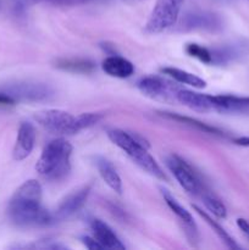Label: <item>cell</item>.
I'll return each mask as SVG.
<instances>
[{
	"label": "cell",
	"mask_w": 249,
	"mask_h": 250,
	"mask_svg": "<svg viewBox=\"0 0 249 250\" xmlns=\"http://www.w3.org/2000/svg\"><path fill=\"white\" fill-rule=\"evenodd\" d=\"M237 226L249 241V221H247L246 219H238L237 220Z\"/></svg>",
	"instance_id": "29"
},
{
	"label": "cell",
	"mask_w": 249,
	"mask_h": 250,
	"mask_svg": "<svg viewBox=\"0 0 249 250\" xmlns=\"http://www.w3.org/2000/svg\"><path fill=\"white\" fill-rule=\"evenodd\" d=\"M193 208H194L195 211H197L198 214H199L200 216H202L203 219L205 220V222H207V224L209 225L210 227H211L212 231H214L215 233L217 234V237H219V238L221 239L222 243H224L225 246L227 247V248H229V249H239L238 244H237L236 242H234V239L232 238V237L229 236V234L227 233L226 231H225L224 227L220 226V225L217 224V222L215 221V220H212L211 216H209V215H208L207 212L203 211V210L200 209V208L195 207V205H194V207H193Z\"/></svg>",
	"instance_id": "21"
},
{
	"label": "cell",
	"mask_w": 249,
	"mask_h": 250,
	"mask_svg": "<svg viewBox=\"0 0 249 250\" xmlns=\"http://www.w3.org/2000/svg\"><path fill=\"white\" fill-rule=\"evenodd\" d=\"M107 137L115 146L124 151V154L142 170L159 180H166L164 171L148 151L149 144L144 139H142L137 134H132L124 129L117 128L107 131Z\"/></svg>",
	"instance_id": "2"
},
{
	"label": "cell",
	"mask_w": 249,
	"mask_h": 250,
	"mask_svg": "<svg viewBox=\"0 0 249 250\" xmlns=\"http://www.w3.org/2000/svg\"><path fill=\"white\" fill-rule=\"evenodd\" d=\"M224 28V21L216 12L205 10H193L187 12L178 23V29L183 32H220Z\"/></svg>",
	"instance_id": "6"
},
{
	"label": "cell",
	"mask_w": 249,
	"mask_h": 250,
	"mask_svg": "<svg viewBox=\"0 0 249 250\" xmlns=\"http://www.w3.org/2000/svg\"><path fill=\"white\" fill-rule=\"evenodd\" d=\"M177 102L198 112L214 111L212 95L202 94L188 89H180L177 93Z\"/></svg>",
	"instance_id": "14"
},
{
	"label": "cell",
	"mask_w": 249,
	"mask_h": 250,
	"mask_svg": "<svg viewBox=\"0 0 249 250\" xmlns=\"http://www.w3.org/2000/svg\"><path fill=\"white\" fill-rule=\"evenodd\" d=\"M16 103L17 102L11 95L7 94L4 90H0V106H11V105H15Z\"/></svg>",
	"instance_id": "28"
},
{
	"label": "cell",
	"mask_w": 249,
	"mask_h": 250,
	"mask_svg": "<svg viewBox=\"0 0 249 250\" xmlns=\"http://www.w3.org/2000/svg\"><path fill=\"white\" fill-rule=\"evenodd\" d=\"M82 242H83V244H84V246L90 250L104 249V248H103L102 244H100L99 242H98L95 238H90V237H83Z\"/></svg>",
	"instance_id": "27"
},
{
	"label": "cell",
	"mask_w": 249,
	"mask_h": 250,
	"mask_svg": "<svg viewBox=\"0 0 249 250\" xmlns=\"http://www.w3.org/2000/svg\"><path fill=\"white\" fill-rule=\"evenodd\" d=\"M166 165H167L168 170L172 172L177 182L180 183V186L186 192L193 195L203 193V185L200 182L199 177H198L197 172L181 156L176 155V154H171L166 159Z\"/></svg>",
	"instance_id": "7"
},
{
	"label": "cell",
	"mask_w": 249,
	"mask_h": 250,
	"mask_svg": "<svg viewBox=\"0 0 249 250\" xmlns=\"http://www.w3.org/2000/svg\"><path fill=\"white\" fill-rule=\"evenodd\" d=\"M102 67L106 75L116 78H128L134 73L133 63L120 55H111L105 59Z\"/></svg>",
	"instance_id": "16"
},
{
	"label": "cell",
	"mask_w": 249,
	"mask_h": 250,
	"mask_svg": "<svg viewBox=\"0 0 249 250\" xmlns=\"http://www.w3.org/2000/svg\"><path fill=\"white\" fill-rule=\"evenodd\" d=\"M186 51L192 58L198 59L199 61L208 63V65H211V54H210L209 48H205V46L199 45V44L190 43L187 44V46H186Z\"/></svg>",
	"instance_id": "23"
},
{
	"label": "cell",
	"mask_w": 249,
	"mask_h": 250,
	"mask_svg": "<svg viewBox=\"0 0 249 250\" xmlns=\"http://www.w3.org/2000/svg\"><path fill=\"white\" fill-rule=\"evenodd\" d=\"M90 193V186H84L82 188H78L77 190H73L72 193L67 195L62 202L59 204L58 209L53 214L54 221H62L68 219L72 215H75L78 210L82 209L84 203L87 202V198Z\"/></svg>",
	"instance_id": "10"
},
{
	"label": "cell",
	"mask_w": 249,
	"mask_h": 250,
	"mask_svg": "<svg viewBox=\"0 0 249 250\" xmlns=\"http://www.w3.org/2000/svg\"><path fill=\"white\" fill-rule=\"evenodd\" d=\"M217 1H231V0H217Z\"/></svg>",
	"instance_id": "33"
},
{
	"label": "cell",
	"mask_w": 249,
	"mask_h": 250,
	"mask_svg": "<svg viewBox=\"0 0 249 250\" xmlns=\"http://www.w3.org/2000/svg\"><path fill=\"white\" fill-rule=\"evenodd\" d=\"M36 120L44 129L54 134H75L80 132L77 126V116L63 110H44L36 115Z\"/></svg>",
	"instance_id": "5"
},
{
	"label": "cell",
	"mask_w": 249,
	"mask_h": 250,
	"mask_svg": "<svg viewBox=\"0 0 249 250\" xmlns=\"http://www.w3.org/2000/svg\"><path fill=\"white\" fill-rule=\"evenodd\" d=\"M55 66L60 70L76 73H89L95 68L94 62L88 59H61L56 61Z\"/></svg>",
	"instance_id": "20"
},
{
	"label": "cell",
	"mask_w": 249,
	"mask_h": 250,
	"mask_svg": "<svg viewBox=\"0 0 249 250\" xmlns=\"http://www.w3.org/2000/svg\"><path fill=\"white\" fill-rule=\"evenodd\" d=\"M161 71H163V73H165V75L173 78L176 82H180L182 83V84L190 85V87L197 88V89H202V88L207 87V82H205L203 78L194 75V73L188 72V71L180 70V68L176 67H165Z\"/></svg>",
	"instance_id": "19"
},
{
	"label": "cell",
	"mask_w": 249,
	"mask_h": 250,
	"mask_svg": "<svg viewBox=\"0 0 249 250\" xmlns=\"http://www.w3.org/2000/svg\"><path fill=\"white\" fill-rule=\"evenodd\" d=\"M72 146L63 138L49 142L37 161L36 170L42 177L49 181H58L66 177L71 170Z\"/></svg>",
	"instance_id": "3"
},
{
	"label": "cell",
	"mask_w": 249,
	"mask_h": 250,
	"mask_svg": "<svg viewBox=\"0 0 249 250\" xmlns=\"http://www.w3.org/2000/svg\"><path fill=\"white\" fill-rule=\"evenodd\" d=\"M16 1L21 2V4H37V2H41L43 0H16Z\"/></svg>",
	"instance_id": "31"
},
{
	"label": "cell",
	"mask_w": 249,
	"mask_h": 250,
	"mask_svg": "<svg viewBox=\"0 0 249 250\" xmlns=\"http://www.w3.org/2000/svg\"><path fill=\"white\" fill-rule=\"evenodd\" d=\"M92 227L94 238L99 242L104 249H112V250H124V246L121 242V239L116 236L111 227L105 224L102 220L94 219L90 224Z\"/></svg>",
	"instance_id": "15"
},
{
	"label": "cell",
	"mask_w": 249,
	"mask_h": 250,
	"mask_svg": "<svg viewBox=\"0 0 249 250\" xmlns=\"http://www.w3.org/2000/svg\"><path fill=\"white\" fill-rule=\"evenodd\" d=\"M48 1L61 5V6H78V5H85L89 2L99 1V0H48Z\"/></svg>",
	"instance_id": "26"
},
{
	"label": "cell",
	"mask_w": 249,
	"mask_h": 250,
	"mask_svg": "<svg viewBox=\"0 0 249 250\" xmlns=\"http://www.w3.org/2000/svg\"><path fill=\"white\" fill-rule=\"evenodd\" d=\"M212 65H227L246 58L249 54V43L236 42L210 49Z\"/></svg>",
	"instance_id": "11"
},
{
	"label": "cell",
	"mask_w": 249,
	"mask_h": 250,
	"mask_svg": "<svg viewBox=\"0 0 249 250\" xmlns=\"http://www.w3.org/2000/svg\"><path fill=\"white\" fill-rule=\"evenodd\" d=\"M185 0H156L155 6L144 26L148 34H158L172 28L178 21Z\"/></svg>",
	"instance_id": "4"
},
{
	"label": "cell",
	"mask_w": 249,
	"mask_h": 250,
	"mask_svg": "<svg viewBox=\"0 0 249 250\" xmlns=\"http://www.w3.org/2000/svg\"><path fill=\"white\" fill-rule=\"evenodd\" d=\"M4 92L11 95L16 102L43 103L50 102L55 97V92L50 85L37 82L17 83L5 88Z\"/></svg>",
	"instance_id": "9"
},
{
	"label": "cell",
	"mask_w": 249,
	"mask_h": 250,
	"mask_svg": "<svg viewBox=\"0 0 249 250\" xmlns=\"http://www.w3.org/2000/svg\"><path fill=\"white\" fill-rule=\"evenodd\" d=\"M163 195L164 199H165V203L167 204V207L170 208L171 211L181 220V221L185 224L186 229H187V232L190 234V239H195V234H197V229H195L194 220H193L192 215L188 211L187 209L182 207L167 190L163 189Z\"/></svg>",
	"instance_id": "18"
},
{
	"label": "cell",
	"mask_w": 249,
	"mask_h": 250,
	"mask_svg": "<svg viewBox=\"0 0 249 250\" xmlns=\"http://www.w3.org/2000/svg\"><path fill=\"white\" fill-rule=\"evenodd\" d=\"M99 1H107V0H99ZM120 1L128 2V4H136V2H141V1H144V0H120Z\"/></svg>",
	"instance_id": "32"
},
{
	"label": "cell",
	"mask_w": 249,
	"mask_h": 250,
	"mask_svg": "<svg viewBox=\"0 0 249 250\" xmlns=\"http://www.w3.org/2000/svg\"><path fill=\"white\" fill-rule=\"evenodd\" d=\"M212 102L215 112L249 117V97L212 95Z\"/></svg>",
	"instance_id": "12"
},
{
	"label": "cell",
	"mask_w": 249,
	"mask_h": 250,
	"mask_svg": "<svg viewBox=\"0 0 249 250\" xmlns=\"http://www.w3.org/2000/svg\"><path fill=\"white\" fill-rule=\"evenodd\" d=\"M168 116H170L171 119L180 120V121L186 122V124H189V125H192V126L198 127V128L203 129V131H205V132H209V133H216V134H220V132L217 131L216 128H214V127H209V126H207V125L202 124V122L197 121V120L188 119V117H183V116H178V115H168Z\"/></svg>",
	"instance_id": "25"
},
{
	"label": "cell",
	"mask_w": 249,
	"mask_h": 250,
	"mask_svg": "<svg viewBox=\"0 0 249 250\" xmlns=\"http://www.w3.org/2000/svg\"><path fill=\"white\" fill-rule=\"evenodd\" d=\"M95 165H97V168L98 171H99V175L102 176L103 181H104L114 192L121 194L122 182L119 173H117L116 168L114 167V165H112L107 159L102 158V156H97V158H95Z\"/></svg>",
	"instance_id": "17"
},
{
	"label": "cell",
	"mask_w": 249,
	"mask_h": 250,
	"mask_svg": "<svg viewBox=\"0 0 249 250\" xmlns=\"http://www.w3.org/2000/svg\"><path fill=\"white\" fill-rule=\"evenodd\" d=\"M203 198V204L204 207L214 215L215 217H219V219H225L227 216V209L224 205V203L216 198L215 195L209 194V193H204L202 195Z\"/></svg>",
	"instance_id": "22"
},
{
	"label": "cell",
	"mask_w": 249,
	"mask_h": 250,
	"mask_svg": "<svg viewBox=\"0 0 249 250\" xmlns=\"http://www.w3.org/2000/svg\"><path fill=\"white\" fill-rule=\"evenodd\" d=\"M234 144L241 146H247L249 148V137H238V138L234 139Z\"/></svg>",
	"instance_id": "30"
},
{
	"label": "cell",
	"mask_w": 249,
	"mask_h": 250,
	"mask_svg": "<svg viewBox=\"0 0 249 250\" xmlns=\"http://www.w3.org/2000/svg\"><path fill=\"white\" fill-rule=\"evenodd\" d=\"M137 88L145 97L161 102H177V93L181 89L171 81L159 76H146L137 83Z\"/></svg>",
	"instance_id": "8"
},
{
	"label": "cell",
	"mask_w": 249,
	"mask_h": 250,
	"mask_svg": "<svg viewBox=\"0 0 249 250\" xmlns=\"http://www.w3.org/2000/svg\"><path fill=\"white\" fill-rule=\"evenodd\" d=\"M36 143V128L29 122H22L17 132L16 143H15L12 156L15 160L21 161L28 158Z\"/></svg>",
	"instance_id": "13"
},
{
	"label": "cell",
	"mask_w": 249,
	"mask_h": 250,
	"mask_svg": "<svg viewBox=\"0 0 249 250\" xmlns=\"http://www.w3.org/2000/svg\"><path fill=\"white\" fill-rule=\"evenodd\" d=\"M42 186L38 181L22 183L7 205V215L19 227H45L54 224V216L42 205Z\"/></svg>",
	"instance_id": "1"
},
{
	"label": "cell",
	"mask_w": 249,
	"mask_h": 250,
	"mask_svg": "<svg viewBox=\"0 0 249 250\" xmlns=\"http://www.w3.org/2000/svg\"><path fill=\"white\" fill-rule=\"evenodd\" d=\"M102 119L103 115L98 114V112H84V114L77 115L78 129L82 131L84 128H89V127L97 125Z\"/></svg>",
	"instance_id": "24"
}]
</instances>
